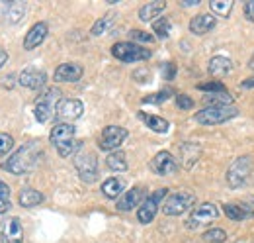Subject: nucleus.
I'll return each instance as SVG.
<instances>
[{
    "label": "nucleus",
    "mask_w": 254,
    "mask_h": 243,
    "mask_svg": "<svg viewBox=\"0 0 254 243\" xmlns=\"http://www.w3.org/2000/svg\"><path fill=\"white\" fill-rule=\"evenodd\" d=\"M254 171V163H253V157L251 155H243V157H237L229 169H227V184L231 188H241L245 186L251 175Z\"/></svg>",
    "instance_id": "nucleus-3"
},
{
    "label": "nucleus",
    "mask_w": 254,
    "mask_h": 243,
    "mask_svg": "<svg viewBox=\"0 0 254 243\" xmlns=\"http://www.w3.org/2000/svg\"><path fill=\"white\" fill-rule=\"evenodd\" d=\"M199 4V0H182L180 2V6H184V8H190V6H197Z\"/></svg>",
    "instance_id": "nucleus-44"
},
{
    "label": "nucleus",
    "mask_w": 254,
    "mask_h": 243,
    "mask_svg": "<svg viewBox=\"0 0 254 243\" xmlns=\"http://www.w3.org/2000/svg\"><path fill=\"white\" fill-rule=\"evenodd\" d=\"M139 118L147 123V127H151V129H153V131H157V133H166V131H168V127H170L168 120H164V118H160V116H155V114L139 112Z\"/></svg>",
    "instance_id": "nucleus-26"
},
{
    "label": "nucleus",
    "mask_w": 254,
    "mask_h": 243,
    "mask_svg": "<svg viewBox=\"0 0 254 243\" xmlns=\"http://www.w3.org/2000/svg\"><path fill=\"white\" fill-rule=\"evenodd\" d=\"M217 216H219V210H217V206H215L213 202H203V204H197V206L191 210L186 226H188L190 230H195V228H199V226H203V224L213 222Z\"/></svg>",
    "instance_id": "nucleus-11"
},
{
    "label": "nucleus",
    "mask_w": 254,
    "mask_h": 243,
    "mask_svg": "<svg viewBox=\"0 0 254 243\" xmlns=\"http://www.w3.org/2000/svg\"><path fill=\"white\" fill-rule=\"evenodd\" d=\"M239 116V108L237 106H205L203 110L195 112L193 120L201 125H217L225 122L233 120Z\"/></svg>",
    "instance_id": "nucleus-4"
},
{
    "label": "nucleus",
    "mask_w": 254,
    "mask_h": 243,
    "mask_svg": "<svg viewBox=\"0 0 254 243\" xmlns=\"http://www.w3.org/2000/svg\"><path fill=\"white\" fill-rule=\"evenodd\" d=\"M10 208V196H0V216L8 212Z\"/></svg>",
    "instance_id": "nucleus-41"
},
{
    "label": "nucleus",
    "mask_w": 254,
    "mask_h": 243,
    "mask_svg": "<svg viewBox=\"0 0 254 243\" xmlns=\"http://www.w3.org/2000/svg\"><path fill=\"white\" fill-rule=\"evenodd\" d=\"M14 147V139L10 133H0V157H4L6 153L12 151Z\"/></svg>",
    "instance_id": "nucleus-36"
},
{
    "label": "nucleus",
    "mask_w": 254,
    "mask_h": 243,
    "mask_svg": "<svg viewBox=\"0 0 254 243\" xmlns=\"http://www.w3.org/2000/svg\"><path fill=\"white\" fill-rule=\"evenodd\" d=\"M0 196H10V186L0 181Z\"/></svg>",
    "instance_id": "nucleus-43"
},
{
    "label": "nucleus",
    "mask_w": 254,
    "mask_h": 243,
    "mask_svg": "<svg viewBox=\"0 0 254 243\" xmlns=\"http://www.w3.org/2000/svg\"><path fill=\"white\" fill-rule=\"evenodd\" d=\"M112 55L122 63H139L151 57V49H145L133 41H120L112 47Z\"/></svg>",
    "instance_id": "nucleus-8"
},
{
    "label": "nucleus",
    "mask_w": 254,
    "mask_h": 243,
    "mask_svg": "<svg viewBox=\"0 0 254 243\" xmlns=\"http://www.w3.org/2000/svg\"><path fill=\"white\" fill-rule=\"evenodd\" d=\"M74 135H76V127L72 123L59 122L51 129L49 139L57 147V151H59L61 157H70V155H76L78 149H80V141H76Z\"/></svg>",
    "instance_id": "nucleus-2"
},
{
    "label": "nucleus",
    "mask_w": 254,
    "mask_h": 243,
    "mask_svg": "<svg viewBox=\"0 0 254 243\" xmlns=\"http://www.w3.org/2000/svg\"><path fill=\"white\" fill-rule=\"evenodd\" d=\"M143 196H145L143 188H141V186H133V188L126 190V192L118 198L116 208H118V210H122V212H129V210H133L135 206H139V204H141Z\"/></svg>",
    "instance_id": "nucleus-18"
},
{
    "label": "nucleus",
    "mask_w": 254,
    "mask_h": 243,
    "mask_svg": "<svg viewBox=\"0 0 254 243\" xmlns=\"http://www.w3.org/2000/svg\"><path fill=\"white\" fill-rule=\"evenodd\" d=\"M245 14H247V18H249L251 22H254V0L245 4Z\"/></svg>",
    "instance_id": "nucleus-40"
},
{
    "label": "nucleus",
    "mask_w": 254,
    "mask_h": 243,
    "mask_svg": "<svg viewBox=\"0 0 254 243\" xmlns=\"http://www.w3.org/2000/svg\"><path fill=\"white\" fill-rule=\"evenodd\" d=\"M217 20L213 14H197L190 20V31L195 35H205L215 28Z\"/></svg>",
    "instance_id": "nucleus-19"
},
{
    "label": "nucleus",
    "mask_w": 254,
    "mask_h": 243,
    "mask_svg": "<svg viewBox=\"0 0 254 243\" xmlns=\"http://www.w3.org/2000/svg\"><path fill=\"white\" fill-rule=\"evenodd\" d=\"M233 6H235V2H231V0H211L209 2L213 16H219V18H229L233 12Z\"/></svg>",
    "instance_id": "nucleus-29"
},
{
    "label": "nucleus",
    "mask_w": 254,
    "mask_h": 243,
    "mask_svg": "<svg viewBox=\"0 0 254 243\" xmlns=\"http://www.w3.org/2000/svg\"><path fill=\"white\" fill-rule=\"evenodd\" d=\"M170 20L168 18H160V20H157L155 24H153V31L157 33V37L159 39H166L168 35H170Z\"/></svg>",
    "instance_id": "nucleus-33"
},
{
    "label": "nucleus",
    "mask_w": 254,
    "mask_h": 243,
    "mask_svg": "<svg viewBox=\"0 0 254 243\" xmlns=\"http://www.w3.org/2000/svg\"><path fill=\"white\" fill-rule=\"evenodd\" d=\"M45 81H47L45 71H39V69H35V67L24 69V71L20 73V77H18V83H20L22 87H26V89H32V91H39V89L45 85Z\"/></svg>",
    "instance_id": "nucleus-15"
},
{
    "label": "nucleus",
    "mask_w": 254,
    "mask_h": 243,
    "mask_svg": "<svg viewBox=\"0 0 254 243\" xmlns=\"http://www.w3.org/2000/svg\"><path fill=\"white\" fill-rule=\"evenodd\" d=\"M131 39H133V43H135V41H141V43H153V41H155V37H153L151 33H147V31H143V30L131 31Z\"/></svg>",
    "instance_id": "nucleus-37"
},
{
    "label": "nucleus",
    "mask_w": 254,
    "mask_h": 243,
    "mask_svg": "<svg viewBox=\"0 0 254 243\" xmlns=\"http://www.w3.org/2000/svg\"><path fill=\"white\" fill-rule=\"evenodd\" d=\"M199 155H201V147L197 143H193V141H186V143L180 145V161H182V165L186 169H191L197 163Z\"/></svg>",
    "instance_id": "nucleus-20"
},
{
    "label": "nucleus",
    "mask_w": 254,
    "mask_h": 243,
    "mask_svg": "<svg viewBox=\"0 0 254 243\" xmlns=\"http://www.w3.org/2000/svg\"><path fill=\"white\" fill-rule=\"evenodd\" d=\"M24 12H26V6H24V2L12 0V2H8V4H6V16H8V20H10L12 24L20 22V18L24 16Z\"/></svg>",
    "instance_id": "nucleus-31"
},
{
    "label": "nucleus",
    "mask_w": 254,
    "mask_h": 243,
    "mask_svg": "<svg viewBox=\"0 0 254 243\" xmlns=\"http://www.w3.org/2000/svg\"><path fill=\"white\" fill-rule=\"evenodd\" d=\"M164 8H166V2H162V0L147 2L145 6L139 8V20H141V22H151V20L159 18Z\"/></svg>",
    "instance_id": "nucleus-21"
},
{
    "label": "nucleus",
    "mask_w": 254,
    "mask_h": 243,
    "mask_svg": "<svg viewBox=\"0 0 254 243\" xmlns=\"http://www.w3.org/2000/svg\"><path fill=\"white\" fill-rule=\"evenodd\" d=\"M84 112V104L76 98H61L59 104H57V110H55V116L61 122L68 123V122L78 120Z\"/></svg>",
    "instance_id": "nucleus-12"
},
{
    "label": "nucleus",
    "mask_w": 254,
    "mask_h": 243,
    "mask_svg": "<svg viewBox=\"0 0 254 243\" xmlns=\"http://www.w3.org/2000/svg\"><path fill=\"white\" fill-rule=\"evenodd\" d=\"M47 33H49V26H47L45 22H37V24H33L32 28H30V31L26 33L24 49H26V51H32V49H35L37 45H41V43L45 41Z\"/></svg>",
    "instance_id": "nucleus-17"
},
{
    "label": "nucleus",
    "mask_w": 254,
    "mask_h": 243,
    "mask_svg": "<svg viewBox=\"0 0 254 243\" xmlns=\"http://www.w3.org/2000/svg\"><path fill=\"white\" fill-rule=\"evenodd\" d=\"M201 238H203V242H207V243H223L227 240V232L221 230V228H211V230H207Z\"/></svg>",
    "instance_id": "nucleus-32"
},
{
    "label": "nucleus",
    "mask_w": 254,
    "mask_h": 243,
    "mask_svg": "<svg viewBox=\"0 0 254 243\" xmlns=\"http://www.w3.org/2000/svg\"><path fill=\"white\" fill-rule=\"evenodd\" d=\"M241 89H254V77H249L241 83Z\"/></svg>",
    "instance_id": "nucleus-42"
},
{
    "label": "nucleus",
    "mask_w": 254,
    "mask_h": 243,
    "mask_svg": "<svg viewBox=\"0 0 254 243\" xmlns=\"http://www.w3.org/2000/svg\"><path fill=\"white\" fill-rule=\"evenodd\" d=\"M170 94H172L170 91H159L155 94H149V96L143 98V104H162L170 98Z\"/></svg>",
    "instance_id": "nucleus-34"
},
{
    "label": "nucleus",
    "mask_w": 254,
    "mask_h": 243,
    "mask_svg": "<svg viewBox=\"0 0 254 243\" xmlns=\"http://www.w3.org/2000/svg\"><path fill=\"white\" fill-rule=\"evenodd\" d=\"M231 69H233V61L227 59V57H221V55L211 57L209 67H207V71H209L213 77H225L227 73H231Z\"/></svg>",
    "instance_id": "nucleus-23"
},
{
    "label": "nucleus",
    "mask_w": 254,
    "mask_h": 243,
    "mask_svg": "<svg viewBox=\"0 0 254 243\" xmlns=\"http://www.w3.org/2000/svg\"><path fill=\"white\" fill-rule=\"evenodd\" d=\"M6 61H8V53H6V51L0 47V69L6 65Z\"/></svg>",
    "instance_id": "nucleus-45"
},
{
    "label": "nucleus",
    "mask_w": 254,
    "mask_h": 243,
    "mask_svg": "<svg viewBox=\"0 0 254 243\" xmlns=\"http://www.w3.org/2000/svg\"><path fill=\"white\" fill-rule=\"evenodd\" d=\"M151 169L159 175V177H170L178 171V163L172 157V153L168 151H159L155 155V159L151 161Z\"/></svg>",
    "instance_id": "nucleus-14"
},
{
    "label": "nucleus",
    "mask_w": 254,
    "mask_h": 243,
    "mask_svg": "<svg viewBox=\"0 0 254 243\" xmlns=\"http://www.w3.org/2000/svg\"><path fill=\"white\" fill-rule=\"evenodd\" d=\"M72 163H74V169H76L80 181L92 184L98 179V159H96V155L92 151L80 149L72 157Z\"/></svg>",
    "instance_id": "nucleus-7"
},
{
    "label": "nucleus",
    "mask_w": 254,
    "mask_h": 243,
    "mask_svg": "<svg viewBox=\"0 0 254 243\" xmlns=\"http://www.w3.org/2000/svg\"><path fill=\"white\" fill-rule=\"evenodd\" d=\"M0 236L4 243H22L24 242V226L20 222V218L12 216L6 218L0 226Z\"/></svg>",
    "instance_id": "nucleus-13"
},
{
    "label": "nucleus",
    "mask_w": 254,
    "mask_h": 243,
    "mask_svg": "<svg viewBox=\"0 0 254 243\" xmlns=\"http://www.w3.org/2000/svg\"><path fill=\"white\" fill-rule=\"evenodd\" d=\"M166 194H168V188H159V190H155L151 196H147V198L141 202L139 210H137V220H139L141 224H151V222L155 220L157 212H159V206H160V202H162V198H166Z\"/></svg>",
    "instance_id": "nucleus-9"
},
{
    "label": "nucleus",
    "mask_w": 254,
    "mask_h": 243,
    "mask_svg": "<svg viewBox=\"0 0 254 243\" xmlns=\"http://www.w3.org/2000/svg\"><path fill=\"white\" fill-rule=\"evenodd\" d=\"M176 106L182 108V110H191L193 108V100H191L188 94H178L176 96Z\"/></svg>",
    "instance_id": "nucleus-38"
},
{
    "label": "nucleus",
    "mask_w": 254,
    "mask_h": 243,
    "mask_svg": "<svg viewBox=\"0 0 254 243\" xmlns=\"http://www.w3.org/2000/svg\"><path fill=\"white\" fill-rule=\"evenodd\" d=\"M127 135H129V131L122 125H106L98 145L102 151H118L120 145L126 141Z\"/></svg>",
    "instance_id": "nucleus-10"
},
{
    "label": "nucleus",
    "mask_w": 254,
    "mask_h": 243,
    "mask_svg": "<svg viewBox=\"0 0 254 243\" xmlns=\"http://www.w3.org/2000/svg\"><path fill=\"white\" fill-rule=\"evenodd\" d=\"M197 89L203 92H209V94H215V92H227L225 85L219 83V81H207V83H201L197 85Z\"/></svg>",
    "instance_id": "nucleus-35"
},
{
    "label": "nucleus",
    "mask_w": 254,
    "mask_h": 243,
    "mask_svg": "<svg viewBox=\"0 0 254 243\" xmlns=\"http://www.w3.org/2000/svg\"><path fill=\"white\" fill-rule=\"evenodd\" d=\"M82 73H84V69L78 63H63L55 69L53 79L57 83H76V81H80Z\"/></svg>",
    "instance_id": "nucleus-16"
},
{
    "label": "nucleus",
    "mask_w": 254,
    "mask_h": 243,
    "mask_svg": "<svg viewBox=\"0 0 254 243\" xmlns=\"http://www.w3.org/2000/svg\"><path fill=\"white\" fill-rule=\"evenodd\" d=\"M174 75H176V65H174V63H164V65H162V77H164L166 81H172Z\"/></svg>",
    "instance_id": "nucleus-39"
},
{
    "label": "nucleus",
    "mask_w": 254,
    "mask_h": 243,
    "mask_svg": "<svg viewBox=\"0 0 254 243\" xmlns=\"http://www.w3.org/2000/svg\"><path fill=\"white\" fill-rule=\"evenodd\" d=\"M205 106H233L235 98L229 92H215V94H207L203 96Z\"/></svg>",
    "instance_id": "nucleus-28"
},
{
    "label": "nucleus",
    "mask_w": 254,
    "mask_h": 243,
    "mask_svg": "<svg viewBox=\"0 0 254 243\" xmlns=\"http://www.w3.org/2000/svg\"><path fill=\"white\" fill-rule=\"evenodd\" d=\"M114 22H116V16H114V14H106L104 18L96 20L90 33H92V35H104V33H108V31L112 30Z\"/></svg>",
    "instance_id": "nucleus-30"
},
{
    "label": "nucleus",
    "mask_w": 254,
    "mask_h": 243,
    "mask_svg": "<svg viewBox=\"0 0 254 243\" xmlns=\"http://www.w3.org/2000/svg\"><path fill=\"white\" fill-rule=\"evenodd\" d=\"M41 157H43V149H41L39 141H30L24 147H20L10 159H6L2 163V169L20 177V175H26V173L33 171Z\"/></svg>",
    "instance_id": "nucleus-1"
},
{
    "label": "nucleus",
    "mask_w": 254,
    "mask_h": 243,
    "mask_svg": "<svg viewBox=\"0 0 254 243\" xmlns=\"http://www.w3.org/2000/svg\"><path fill=\"white\" fill-rule=\"evenodd\" d=\"M193 204H195V194L193 192L178 190V192H174V194L164 198L162 214L164 216H182L184 212H188Z\"/></svg>",
    "instance_id": "nucleus-6"
},
{
    "label": "nucleus",
    "mask_w": 254,
    "mask_h": 243,
    "mask_svg": "<svg viewBox=\"0 0 254 243\" xmlns=\"http://www.w3.org/2000/svg\"><path fill=\"white\" fill-rule=\"evenodd\" d=\"M223 212L229 220L233 222H243V220H249V218H254V212L249 210V208H243L239 204H225L223 206Z\"/></svg>",
    "instance_id": "nucleus-25"
},
{
    "label": "nucleus",
    "mask_w": 254,
    "mask_h": 243,
    "mask_svg": "<svg viewBox=\"0 0 254 243\" xmlns=\"http://www.w3.org/2000/svg\"><path fill=\"white\" fill-rule=\"evenodd\" d=\"M249 67L254 71V53H253V57H251V61H249Z\"/></svg>",
    "instance_id": "nucleus-46"
},
{
    "label": "nucleus",
    "mask_w": 254,
    "mask_h": 243,
    "mask_svg": "<svg viewBox=\"0 0 254 243\" xmlns=\"http://www.w3.org/2000/svg\"><path fill=\"white\" fill-rule=\"evenodd\" d=\"M45 200V196L39 192V190H35V188H24L22 192H20V206H24V208H33V206H39L41 202Z\"/></svg>",
    "instance_id": "nucleus-24"
},
{
    "label": "nucleus",
    "mask_w": 254,
    "mask_h": 243,
    "mask_svg": "<svg viewBox=\"0 0 254 243\" xmlns=\"http://www.w3.org/2000/svg\"><path fill=\"white\" fill-rule=\"evenodd\" d=\"M124 188H126V184L118 177H110L102 182V194L106 198H120L124 194Z\"/></svg>",
    "instance_id": "nucleus-22"
},
{
    "label": "nucleus",
    "mask_w": 254,
    "mask_h": 243,
    "mask_svg": "<svg viewBox=\"0 0 254 243\" xmlns=\"http://www.w3.org/2000/svg\"><path fill=\"white\" fill-rule=\"evenodd\" d=\"M59 96H61V91L57 87H51V89L43 91L37 96V100H35V118H37V122L45 123V122L53 118V114L57 110V104L61 100Z\"/></svg>",
    "instance_id": "nucleus-5"
},
{
    "label": "nucleus",
    "mask_w": 254,
    "mask_h": 243,
    "mask_svg": "<svg viewBox=\"0 0 254 243\" xmlns=\"http://www.w3.org/2000/svg\"><path fill=\"white\" fill-rule=\"evenodd\" d=\"M106 165H108V169H112V171H116V173H124L127 171V159H126V153L124 151H112L108 157H106Z\"/></svg>",
    "instance_id": "nucleus-27"
}]
</instances>
